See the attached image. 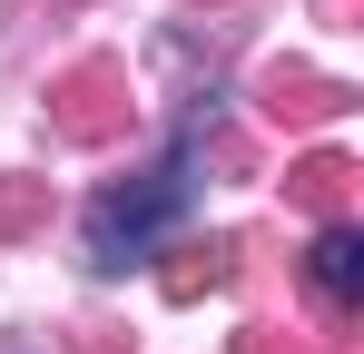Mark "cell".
Instances as JSON below:
<instances>
[{
	"instance_id": "ba28073f",
	"label": "cell",
	"mask_w": 364,
	"mask_h": 354,
	"mask_svg": "<svg viewBox=\"0 0 364 354\" xmlns=\"http://www.w3.org/2000/svg\"><path fill=\"white\" fill-rule=\"evenodd\" d=\"M237 354H305V335H296V325H246Z\"/></svg>"
},
{
	"instance_id": "6da1fadb",
	"label": "cell",
	"mask_w": 364,
	"mask_h": 354,
	"mask_svg": "<svg viewBox=\"0 0 364 354\" xmlns=\"http://www.w3.org/2000/svg\"><path fill=\"white\" fill-rule=\"evenodd\" d=\"M207 148H217V128H207V118H187V128H178V148H168L148 177H128V187H109V197L89 207V266H99V276L138 266V256H148V246H158V236L187 217Z\"/></svg>"
},
{
	"instance_id": "3957f363",
	"label": "cell",
	"mask_w": 364,
	"mask_h": 354,
	"mask_svg": "<svg viewBox=\"0 0 364 354\" xmlns=\"http://www.w3.org/2000/svg\"><path fill=\"white\" fill-rule=\"evenodd\" d=\"M355 109V79H325V69H266V118L286 128H325V118Z\"/></svg>"
},
{
	"instance_id": "5b68a950",
	"label": "cell",
	"mask_w": 364,
	"mask_h": 354,
	"mask_svg": "<svg viewBox=\"0 0 364 354\" xmlns=\"http://www.w3.org/2000/svg\"><path fill=\"white\" fill-rule=\"evenodd\" d=\"M305 276L325 286V305H355V295H364V236H355V217H325V227H315Z\"/></svg>"
},
{
	"instance_id": "277c9868",
	"label": "cell",
	"mask_w": 364,
	"mask_h": 354,
	"mask_svg": "<svg viewBox=\"0 0 364 354\" xmlns=\"http://www.w3.org/2000/svg\"><path fill=\"white\" fill-rule=\"evenodd\" d=\"M227 276H237V236H187L178 256L158 266V295L168 305H197V295H217Z\"/></svg>"
},
{
	"instance_id": "8992f818",
	"label": "cell",
	"mask_w": 364,
	"mask_h": 354,
	"mask_svg": "<svg viewBox=\"0 0 364 354\" xmlns=\"http://www.w3.org/2000/svg\"><path fill=\"white\" fill-rule=\"evenodd\" d=\"M286 197L315 207V217H345V207H355V158H345V148H315V158L286 177Z\"/></svg>"
},
{
	"instance_id": "7a4b0ae2",
	"label": "cell",
	"mask_w": 364,
	"mask_h": 354,
	"mask_svg": "<svg viewBox=\"0 0 364 354\" xmlns=\"http://www.w3.org/2000/svg\"><path fill=\"white\" fill-rule=\"evenodd\" d=\"M128 118H138V89H128V59H69L60 79H50V128L79 138V148H109Z\"/></svg>"
},
{
	"instance_id": "52a82bcc",
	"label": "cell",
	"mask_w": 364,
	"mask_h": 354,
	"mask_svg": "<svg viewBox=\"0 0 364 354\" xmlns=\"http://www.w3.org/2000/svg\"><path fill=\"white\" fill-rule=\"evenodd\" d=\"M50 227V177H10L0 168V236H30Z\"/></svg>"
}]
</instances>
